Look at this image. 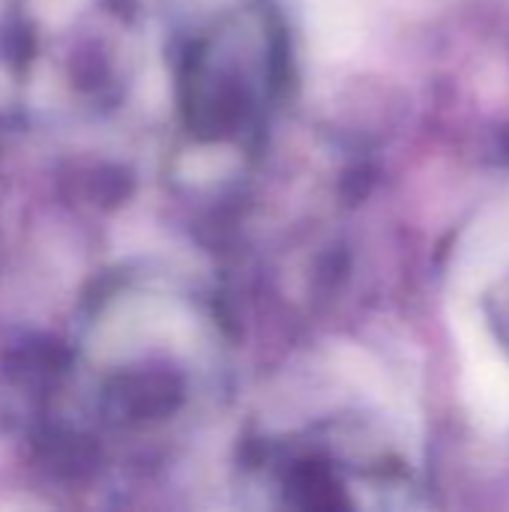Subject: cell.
<instances>
[{"label": "cell", "mask_w": 509, "mask_h": 512, "mask_svg": "<svg viewBox=\"0 0 509 512\" xmlns=\"http://www.w3.org/2000/svg\"><path fill=\"white\" fill-rule=\"evenodd\" d=\"M462 357H465V390L480 423L495 429L509 423V363L492 342L486 327L471 318L456 321Z\"/></svg>", "instance_id": "obj_1"}]
</instances>
